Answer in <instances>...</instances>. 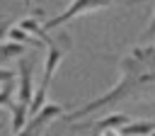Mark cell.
<instances>
[{
	"label": "cell",
	"mask_w": 155,
	"mask_h": 136,
	"mask_svg": "<svg viewBox=\"0 0 155 136\" xmlns=\"http://www.w3.org/2000/svg\"><path fill=\"white\" fill-rule=\"evenodd\" d=\"M119 70H121V80H119L114 87H109L104 95L94 97V100L87 102L85 107H80V109H75V112H68V114H65V121H78V119H82V117H87V114H92V112H97V109H107V107H111L116 100H121V97H126L131 90H136L138 85L155 83V70H148V68H145L140 61H136L133 56L121 58V61H119Z\"/></svg>",
	"instance_id": "cell-1"
},
{
	"label": "cell",
	"mask_w": 155,
	"mask_h": 136,
	"mask_svg": "<svg viewBox=\"0 0 155 136\" xmlns=\"http://www.w3.org/2000/svg\"><path fill=\"white\" fill-rule=\"evenodd\" d=\"M111 5H114V0H73L61 15L46 19L44 29L51 32V29H56V27L68 24V22L75 19V17H82V15H90V12H97V10H104V7H111Z\"/></svg>",
	"instance_id": "cell-2"
},
{
	"label": "cell",
	"mask_w": 155,
	"mask_h": 136,
	"mask_svg": "<svg viewBox=\"0 0 155 136\" xmlns=\"http://www.w3.org/2000/svg\"><path fill=\"white\" fill-rule=\"evenodd\" d=\"M63 112H65V107H63V104L46 102V104L39 109V114L29 117V119H27V124H24V129H22L19 134H15V136H41L51 121H56L58 117H63Z\"/></svg>",
	"instance_id": "cell-3"
},
{
	"label": "cell",
	"mask_w": 155,
	"mask_h": 136,
	"mask_svg": "<svg viewBox=\"0 0 155 136\" xmlns=\"http://www.w3.org/2000/svg\"><path fill=\"white\" fill-rule=\"evenodd\" d=\"M31 61H19L17 66V102H22L24 107H29L31 97H34V80H31Z\"/></svg>",
	"instance_id": "cell-4"
},
{
	"label": "cell",
	"mask_w": 155,
	"mask_h": 136,
	"mask_svg": "<svg viewBox=\"0 0 155 136\" xmlns=\"http://www.w3.org/2000/svg\"><path fill=\"white\" fill-rule=\"evenodd\" d=\"M48 51H46V63H44V78H41V90H46L48 92V87H51V80H53V73L58 70V66H61V61H63V49L58 46V41H53V44H48L46 46Z\"/></svg>",
	"instance_id": "cell-5"
},
{
	"label": "cell",
	"mask_w": 155,
	"mask_h": 136,
	"mask_svg": "<svg viewBox=\"0 0 155 136\" xmlns=\"http://www.w3.org/2000/svg\"><path fill=\"white\" fill-rule=\"evenodd\" d=\"M19 27L24 29V32H29L34 39H39L44 46H48V44H53V39H51V34L44 29V24H41V19H36V17H24V19H19Z\"/></svg>",
	"instance_id": "cell-6"
},
{
	"label": "cell",
	"mask_w": 155,
	"mask_h": 136,
	"mask_svg": "<svg viewBox=\"0 0 155 136\" xmlns=\"http://www.w3.org/2000/svg\"><path fill=\"white\" fill-rule=\"evenodd\" d=\"M128 121H133L128 114H124V112H111V114H107V117L97 119L92 126H94L97 131H104V129H121V126H126Z\"/></svg>",
	"instance_id": "cell-7"
},
{
	"label": "cell",
	"mask_w": 155,
	"mask_h": 136,
	"mask_svg": "<svg viewBox=\"0 0 155 136\" xmlns=\"http://www.w3.org/2000/svg\"><path fill=\"white\" fill-rule=\"evenodd\" d=\"M155 131V121H128L119 129V136H150Z\"/></svg>",
	"instance_id": "cell-8"
},
{
	"label": "cell",
	"mask_w": 155,
	"mask_h": 136,
	"mask_svg": "<svg viewBox=\"0 0 155 136\" xmlns=\"http://www.w3.org/2000/svg\"><path fill=\"white\" fill-rule=\"evenodd\" d=\"M7 39L10 41H15V44H22V46H27V49H34V46H44L39 39H34L29 32H24L19 24H15L10 32H7Z\"/></svg>",
	"instance_id": "cell-9"
},
{
	"label": "cell",
	"mask_w": 155,
	"mask_h": 136,
	"mask_svg": "<svg viewBox=\"0 0 155 136\" xmlns=\"http://www.w3.org/2000/svg\"><path fill=\"white\" fill-rule=\"evenodd\" d=\"M10 112H12V136H15V134H19L24 129V124H27L29 117H27V107L22 102H17V100L10 104Z\"/></svg>",
	"instance_id": "cell-10"
},
{
	"label": "cell",
	"mask_w": 155,
	"mask_h": 136,
	"mask_svg": "<svg viewBox=\"0 0 155 136\" xmlns=\"http://www.w3.org/2000/svg\"><path fill=\"white\" fill-rule=\"evenodd\" d=\"M131 56L136 61H140L148 70H155V46H133Z\"/></svg>",
	"instance_id": "cell-11"
},
{
	"label": "cell",
	"mask_w": 155,
	"mask_h": 136,
	"mask_svg": "<svg viewBox=\"0 0 155 136\" xmlns=\"http://www.w3.org/2000/svg\"><path fill=\"white\" fill-rule=\"evenodd\" d=\"M24 51H27V46H22V44L2 41V44H0V63H5V61H10V58H22Z\"/></svg>",
	"instance_id": "cell-12"
},
{
	"label": "cell",
	"mask_w": 155,
	"mask_h": 136,
	"mask_svg": "<svg viewBox=\"0 0 155 136\" xmlns=\"http://www.w3.org/2000/svg\"><path fill=\"white\" fill-rule=\"evenodd\" d=\"M15 80H7L0 85V107H10L15 102Z\"/></svg>",
	"instance_id": "cell-13"
},
{
	"label": "cell",
	"mask_w": 155,
	"mask_h": 136,
	"mask_svg": "<svg viewBox=\"0 0 155 136\" xmlns=\"http://www.w3.org/2000/svg\"><path fill=\"white\" fill-rule=\"evenodd\" d=\"M12 27H15V19H2V22H0V44L7 39V32H10Z\"/></svg>",
	"instance_id": "cell-14"
},
{
	"label": "cell",
	"mask_w": 155,
	"mask_h": 136,
	"mask_svg": "<svg viewBox=\"0 0 155 136\" xmlns=\"http://www.w3.org/2000/svg\"><path fill=\"white\" fill-rule=\"evenodd\" d=\"M7 80H17V70L0 68V85H2V83H7Z\"/></svg>",
	"instance_id": "cell-15"
},
{
	"label": "cell",
	"mask_w": 155,
	"mask_h": 136,
	"mask_svg": "<svg viewBox=\"0 0 155 136\" xmlns=\"http://www.w3.org/2000/svg\"><path fill=\"white\" fill-rule=\"evenodd\" d=\"M150 36H155V15H153V19H150V24L145 27V39H150Z\"/></svg>",
	"instance_id": "cell-16"
},
{
	"label": "cell",
	"mask_w": 155,
	"mask_h": 136,
	"mask_svg": "<svg viewBox=\"0 0 155 136\" xmlns=\"http://www.w3.org/2000/svg\"><path fill=\"white\" fill-rule=\"evenodd\" d=\"M97 136H119V129H104V131H97Z\"/></svg>",
	"instance_id": "cell-17"
},
{
	"label": "cell",
	"mask_w": 155,
	"mask_h": 136,
	"mask_svg": "<svg viewBox=\"0 0 155 136\" xmlns=\"http://www.w3.org/2000/svg\"><path fill=\"white\" fill-rule=\"evenodd\" d=\"M22 5H24V10H31V0H22Z\"/></svg>",
	"instance_id": "cell-18"
}]
</instances>
